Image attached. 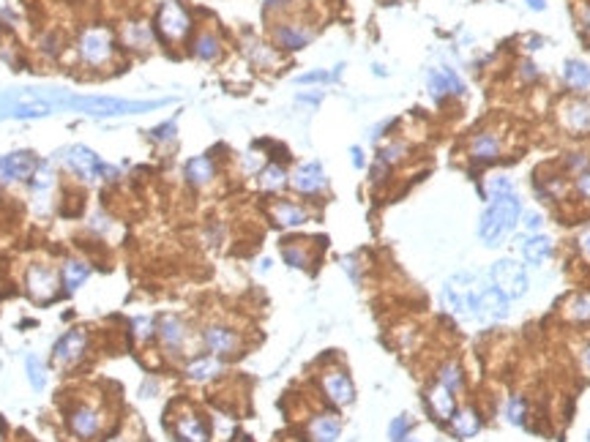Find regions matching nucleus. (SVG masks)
Returning <instances> with one entry per match:
<instances>
[{
	"mask_svg": "<svg viewBox=\"0 0 590 442\" xmlns=\"http://www.w3.org/2000/svg\"><path fill=\"white\" fill-rule=\"evenodd\" d=\"M88 96H77L66 88H8L0 93V120H33L55 112H85Z\"/></svg>",
	"mask_w": 590,
	"mask_h": 442,
	"instance_id": "nucleus-1",
	"label": "nucleus"
},
{
	"mask_svg": "<svg viewBox=\"0 0 590 442\" xmlns=\"http://www.w3.org/2000/svg\"><path fill=\"white\" fill-rule=\"evenodd\" d=\"M522 216V202L516 194L506 197H495L489 202V208L481 213L479 219V240L486 243L489 249H497L506 243V238H511Z\"/></svg>",
	"mask_w": 590,
	"mask_h": 442,
	"instance_id": "nucleus-2",
	"label": "nucleus"
},
{
	"mask_svg": "<svg viewBox=\"0 0 590 442\" xmlns=\"http://www.w3.org/2000/svg\"><path fill=\"white\" fill-rule=\"evenodd\" d=\"M481 279L479 273L473 270H462V273H454L445 284H442V306L462 322H470L476 320V303H479V293H481Z\"/></svg>",
	"mask_w": 590,
	"mask_h": 442,
	"instance_id": "nucleus-3",
	"label": "nucleus"
},
{
	"mask_svg": "<svg viewBox=\"0 0 590 442\" xmlns=\"http://www.w3.org/2000/svg\"><path fill=\"white\" fill-rule=\"evenodd\" d=\"M58 158L72 170L77 178H82V181H96V178H107V181H115L118 178V170L110 167V164H104L90 147L85 145H72L66 147L63 153H58Z\"/></svg>",
	"mask_w": 590,
	"mask_h": 442,
	"instance_id": "nucleus-4",
	"label": "nucleus"
},
{
	"mask_svg": "<svg viewBox=\"0 0 590 442\" xmlns=\"http://www.w3.org/2000/svg\"><path fill=\"white\" fill-rule=\"evenodd\" d=\"M489 281L506 295L509 300H516L527 293L530 287V279H527V268L522 262H516L511 257L497 259L492 268H489Z\"/></svg>",
	"mask_w": 590,
	"mask_h": 442,
	"instance_id": "nucleus-5",
	"label": "nucleus"
},
{
	"mask_svg": "<svg viewBox=\"0 0 590 442\" xmlns=\"http://www.w3.org/2000/svg\"><path fill=\"white\" fill-rule=\"evenodd\" d=\"M156 28L167 41H181L189 33V28H191V19L181 8L178 0H164L159 14H156Z\"/></svg>",
	"mask_w": 590,
	"mask_h": 442,
	"instance_id": "nucleus-6",
	"label": "nucleus"
},
{
	"mask_svg": "<svg viewBox=\"0 0 590 442\" xmlns=\"http://www.w3.org/2000/svg\"><path fill=\"white\" fill-rule=\"evenodd\" d=\"M506 317H509V297L500 293L492 281L484 279L479 303H476V320L479 322H500Z\"/></svg>",
	"mask_w": 590,
	"mask_h": 442,
	"instance_id": "nucleus-7",
	"label": "nucleus"
},
{
	"mask_svg": "<svg viewBox=\"0 0 590 442\" xmlns=\"http://www.w3.org/2000/svg\"><path fill=\"white\" fill-rule=\"evenodd\" d=\"M468 156H470V161L476 167H489V164L500 161V156H503V140H500V134H495L489 129L476 131L470 137V142H468Z\"/></svg>",
	"mask_w": 590,
	"mask_h": 442,
	"instance_id": "nucleus-8",
	"label": "nucleus"
},
{
	"mask_svg": "<svg viewBox=\"0 0 590 442\" xmlns=\"http://www.w3.org/2000/svg\"><path fill=\"white\" fill-rule=\"evenodd\" d=\"M79 55L82 60H88L90 66H102L112 58V36L110 31H102V28H93V31H85L82 38H79Z\"/></svg>",
	"mask_w": 590,
	"mask_h": 442,
	"instance_id": "nucleus-9",
	"label": "nucleus"
},
{
	"mask_svg": "<svg viewBox=\"0 0 590 442\" xmlns=\"http://www.w3.org/2000/svg\"><path fill=\"white\" fill-rule=\"evenodd\" d=\"M290 186H293L298 194H320L326 186H328V178H326V170L320 161H303L295 167V172L290 175Z\"/></svg>",
	"mask_w": 590,
	"mask_h": 442,
	"instance_id": "nucleus-10",
	"label": "nucleus"
},
{
	"mask_svg": "<svg viewBox=\"0 0 590 442\" xmlns=\"http://www.w3.org/2000/svg\"><path fill=\"white\" fill-rule=\"evenodd\" d=\"M426 90H429V96L435 101H445L448 96H462L465 93V82H462V76L454 72V69L442 66V69H432L429 72V76H426Z\"/></svg>",
	"mask_w": 590,
	"mask_h": 442,
	"instance_id": "nucleus-11",
	"label": "nucleus"
},
{
	"mask_svg": "<svg viewBox=\"0 0 590 442\" xmlns=\"http://www.w3.org/2000/svg\"><path fill=\"white\" fill-rule=\"evenodd\" d=\"M38 161L33 153L28 150H17L0 158V181L3 183H14V181H25L36 172Z\"/></svg>",
	"mask_w": 590,
	"mask_h": 442,
	"instance_id": "nucleus-12",
	"label": "nucleus"
},
{
	"mask_svg": "<svg viewBox=\"0 0 590 442\" xmlns=\"http://www.w3.org/2000/svg\"><path fill=\"white\" fill-rule=\"evenodd\" d=\"M323 391H326V396H328L336 407L350 404V402L356 399L353 379H350L344 371H339V368H333V371H326V374H323Z\"/></svg>",
	"mask_w": 590,
	"mask_h": 442,
	"instance_id": "nucleus-13",
	"label": "nucleus"
},
{
	"mask_svg": "<svg viewBox=\"0 0 590 442\" xmlns=\"http://www.w3.org/2000/svg\"><path fill=\"white\" fill-rule=\"evenodd\" d=\"M28 293L33 295V300L38 303H47L52 300L55 293H58V281H55V273L41 268V265H33L28 270Z\"/></svg>",
	"mask_w": 590,
	"mask_h": 442,
	"instance_id": "nucleus-14",
	"label": "nucleus"
},
{
	"mask_svg": "<svg viewBox=\"0 0 590 442\" xmlns=\"http://www.w3.org/2000/svg\"><path fill=\"white\" fill-rule=\"evenodd\" d=\"M426 404H429V412L440 420V423H448L451 418H454V412H456V402H454V393L445 388V385H432L429 391H426Z\"/></svg>",
	"mask_w": 590,
	"mask_h": 442,
	"instance_id": "nucleus-15",
	"label": "nucleus"
},
{
	"mask_svg": "<svg viewBox=\"0 0 590 442\" xmlns=\"http://www.w3.org/2000/svg\"><path fill=\"white\" fill-rule=\"evenodd\" d=\"M85 347H88V336H85V331L63 333V336L58 338V344H55V361H58V363H74V361L85 352Z\"/></svg>",
	"mask_w": 590,
	"mask_h": 442,
	"instance_id": "nucleus-16",
	"label": "nucleus"
},
{
	"mask_svg": "<svg viewBox=\"0 0 590 442\" xmlns=\"http://www.w3.org/2000/svg\"><path fill=\"white\" fill-rule=\"evenodd\" d=\"M519 254L525 259V265H541L544 259L552 254V240L547 235H525L519 243Z\"/></svg>",
	"mask_w": 590,
	"mask_h": 442,
	"instance_id": "nucleus-17",
	"label": "nucleus"
},
{
	"mask_svg": "<svg viewBox=\"0 0 590 442\" xmlns=\"http://www.w3.org/2000/svg\"><path fill=\"white\" fill-rule=\"evenodd\" d=\"M560 123L568 131H590V104L585 101H566L560 107Z\"/></svg>",
	"mask_w": 590,
	"mask_h": 442,
	"instance_id": "nucleus-18",
	"label": "nucleus"
},
{
	"mask_svg": "<svg viewBox=\"0 0 590 442\" xmlns=\"http://www.w3.org/2000/svg\"><path fill=\"white\" fill-rule=\"evenodd\" d=\"M238 344H241V338L230 331V328L211 325V328L205 331V347H208L214 355H232V352L238 350Z\"/></svg>",
	"mask_w": 590,
	"mask_h": 442,
	"instance_id": "nucleus-19",
	"label": "nucleus"
},
{
	"mask_svg": "<svg viewBox=\"0 0 590 442\" xmlns=\"http://www.w3.org/2000/svg\"><path fill=\"white\" fill-rule=\"evenodd\" d=\"M312 38H314V33H312L309 28H301V25H293V22L276 28V41H279V47H282V49H290V52L303 49Z\"/></svg>",
	"mask_w": 590,
	"mask_h": 442,
	"instance_id": "nucleus-20",
	"label": "nucleus"
},
{
	"mask_svg": "<svg viewBox=\"0 0 590 442\" xmlns=\"http://www.w3.org/2000/svg\"><path fill=\"white\" fill-rule=\"evenodd\" d=\"M451 423V432L456 434V437H476L481 432V418L479 412L473 409V407H462V409H456L454 412V418L448 420Z\"/></svg>",
	"mask_w": 590,
	"mask_h": 442,
	"instance_id": "nucleus-21",
	"label": "nucleus"
},
{
	"mask_svg": "<svg viewBox=\"0 0 590 442\" xmlns=\"http://www.w3.org/2000/svg\"><path fill=\"white\" fill-rule=\"evenodd\" d=\"M271 219L276 221L279 227H301V224H306L312 216H309V211L301 208V205H293V202H276V205H271Z\"/></svg>",
	"mask_w": 590,
	"mask_h": 442,
	"instance_id": "nucleus-22",
	"label": "nucleus"
},
{
	"mask_svg": "<svg viewBox=\"0 0 590 442\" xmlns=\"http://www.w3.org/2000/svg\"><path fill=\"white\" fill-rule=\"evenodd\" d=\"M309 434L314 437V442H336L339 440V434H342V423H339L336 415L323 412V415H317V418L309 423Z\"/></svg>",
	"mask_w": 590,
	"mask_h": 442,
	"instance_id": "nucleus-23",
	"label": "nucleus"
},
{
	"mask_svg": "<svg viewBox=\"0 0 590 442\" xmlns=\"http://www.w3.org/2000/svg\"><path fill=\"white\" fill-rule=\"evenodd\" d=\"M216 175V167L208 156H194L191 161H186V181L191 186H208Z\"/></svg>",
	"mask_w": 590,
	"mask_h": 442,
	"instance_id": "nucleus-24",
	"label": "nucleus"
},
{
	"mask_svg": "<svg viewBox=\"0 0 590 442\" xmlns=\"http://www.w3.org/2000/svg\"><path fill=\"white\" fill-rule=\"evenodd\" d=\"M175 437L181 442H208V426L197 415H186L175 423Z\"/></svg>",
	"mask_w": 590,
	"mask_h": 442,
	"instance_id": "nucleus-25",
	"label": "nucleus"
},
{
	"mask_svg": "<svg viewBox=\"0 0 590 442\" xmlns=\"http://www.w3.org/2000/svg\"><path fill=\"white\" fill-rule=\"evenodd\" d=\"M282 257H285V262L290 268H301V270H306L312 265V259H314L309 246H306V240H285L282 243Z\"/></svg>",
	"mask_w": 590,
	"mask_h": 442,
	"instance_id": "nucleus-26",
	"label": "nucleus"
},
{
	"mask_svg": "<svg viewBox=\"0 0 590 442\" xmlns=\"http://www.w3.org/2000/svg\"><path fill=\"white\" fill-rule=\"evenodd\" d=\"M563 79L574 90H588L590 88V66L585 60H566L563 63Z\"/></svg>",
	"mask_w": 590,
	"mask_h": 442,
	"instance_id": "nucleus-27",
	"label": "nucleus"
},
{
	"mask_svg": "<svg viewBox=\"0 0 590 442\" xmlns=\"http://www.w3.org/2000/svg\"><path fill=\"white\" fill-rule=\"evenodd\" d=\"M69 426H72V432L77 437L88 440V437H93L99 432V415L93 409H77L69 418Z\"/></svg>",
	"mask_w": 590,
	"mask_h": 442,
	"instance_id": "nucleus-28",
	"label": "nucleus"
},
{
	"mask_svg": "<svg viewBox=\"0 0 590 442\" xmlns=\"http://www.w3.org/2000/svg\"><path fill=\"white\" fill-rule=\"evenodd\" d=\"M257 183H260V188H262V191H268V194L282 191V188L287 186V172H285V167H282V164H268V167H262V170H260Z\"/></svg>",
	"mask_w": 590,
	"mask_h": 442,
	"instance_id": "nucleus-29",
	"label": "nucleus"
},
{
	"mask_svg": "<svg viewBox=\"0 0 590 442\" xmlns=\"http://www.w3.org/2000/svg\"><path fill=\"white\" fill-rule=\"evenodd\" d=\"M159 336H161V341H164L170 350H178L186 338L184 322H181L178 317H164L161 325H159Z\"/></svg>",
	"mask_w": 590,
	"mask_h": 442,
	"instance_id": "nucleus-30",
	"label": "nucleus"
},
{
	"mask_svg": "<svg viewBox=\"0 0 590 442\" xmlns=\"http://www.w3.org/2000/svg\"><path fill=\"white\" fill-rule=\"evenodd\" d=\"M88 276H90V268H88L85 262H79V259H69V262L63 265V284H66L69 293L79 290V287L88 281Z\"/></svg>",
	"mask_w": 590,
	"mask_h": 442,
	"instance_id": "nucleus-31",
	"label": "nucleus"
},
{
	"mask_svg": "<svg viewBox=\"0 0 590 442\" xmlns=\"http://www.w3.org/2000/svg\"><path fill=\"white\" fill-rule=\"evenodd\" d=\"M123 41H126V47L145 49V47L153 44V31H150V25H145V22H131L123 31Z\"/></svg>",
	"mask_w": 590,
	"mask_h": 442,
	"instance_id": "nucleus-32",
	"label": "nucleus"
},
{
	"mask_svg": "<svg viewBox=\"0 0 590 442\" xmlns=\"http://www.w3.org/2000/svg\"><path fill=\"white\" fill-rule=\"evenodd\" d=\"M219 371H221V363L216 358H200V361H194L191 366L186 368V374H189L194 382H208V379H214Z\"/></svg>",
	"mask_w": 590,
	"mask_h": 442,
	"instance_id": "nucleus-33",
	"label": "nucleus"
},
{
	"mask_svg": "<svg viewBox=\"0 0 590 442\" xmlns=\"http://www.w3.org/2000/svg\"><path fill=\"white\" fill-rule=\"evenodd\" d=\"M438 382L445 385L451 393L462 391V388H465V374H462V366H459L456 361H448V363L440 366V371H438Z\"/></svg>",
	"mask_w": 590,
	"mask_h": 442,
	"instance_id": "nucleus-34",
	"label": "nucleus"
},
{
	"mask_svg": "<svg viewBox=\"0 0 590 442\" xmlns=\"http://www.w3.org/2000/svg\"><path fill=\"white\" fill-rule=\"evenodd\" d=\"M194 55L200 60H216L221 55V44L214 33H200L194 38Z\"/></svg>",
	"mask_w": 590,
	"mask_h": 442,
	"instance_id": "nucleus-35",
	"label": "nucleus"
},
{
	"mask_svg": "<svg viewBox=\"0 0 590 442\" xmlns=\"http://www.w3.org/2000/svg\"><path fill=\"white\" fill-rule=\"evenodd\" d=\"M566 314L574 320V322H590V293H582L577 297L568 300L566 306Z\"/></svg>",
	"mask_w": 590,
	"mask_h": 442,
	"instance_id": "nucleus-36",
	"label": "nucleus"
},
{
	"mask_svg": "<svg viewBox=\"0 0 590 442\" xmlns=\"http://www.w3.org/2000/svg\"><path fill=\"white\" fill-rule=\"evenodd\" d=\"M25 366H28L31 388H33V391H44V388H47V371H44V363L38 361L36 355H28V358H25Z\"/></svg>",
	"mask_w": 590,
	"mask_h": 442,
	"instance_id": "nucleus-37",
	"label": "nucleus"
},
{
	"mask_svg": "<svg viewBox=\"0 0 590 442\" xmlns=\"http://www.w3.org/2000/svg\"><path fill=\"white\" fill-rule=\"evenodd\" d=\"M506 418H509L511 426H522L525 418H527V402H525L522 396H511V399L506 402Z\"/></svg>",
	"mask_w": 590,
	"mask_h": 442,
	"instance_id": "nucleus-38",
	"label": "nucleus"
},
{
	"mask_svg": "<svg viewBox=\"0 0 590 442\" xmlns=\"http://www.w3.org/2000/svg\"><path fill=\"white\" fill-rule=\"evenodd\" d=\"M486 194L495 199V197H506V194H514V181L506 178V175H495L486 181Z\"/></svg>",
	"mask_w": 590,
	"mask_h": 442,
	"instance_id": "nucleus-39",
	"label": "nucleus"
},
{
	"mask_svg": "<svg viewBox=\"0 0 590 442\" xmlns=\"http://www.w3.org/2000/svg\"><path fill=\"white\" fill-rule=\"evenodd\" d=\"M405 153H407L405 142H391V145L383 147V150L377 153V161H383L385 167H394V164H397V161H399Z\"/></svg>",
	"mask_w": 590,
	"mask_h": 442,
	"instance_id": "nucleus-40",
	"label": "nucleus"
},
{
	"mask_svg": "<svg viewBox=\"0 0 590 442\" xmlns=\"http://www.w3.org/2000/svg\"><path fill=\"white\" fill-rule=\"evenodd\" d=\"M410 426H413V420H410L407 415H399V418H394V420H391V426H388V440H391V442L405 440L407 432H410Z\"/></svg>",
	"mask_w": 590,
	"mask_h": 442,
	"instance_id": "nucleus-41",
	"label": "nucleus"
},
{
	"mask_svg": "<svg viewBox=\"0 0 590 442\" xmlns=\"http://www.w3.org/2000/svg\"><path fill=\"white\" fill-rule=\"evenodd\" d=\"M566 170L568 172H577V175L590 172V156L588 153H568L566 156Z\"/></svg>",
	"mask_w": 590,
	"mask_h": 442,
	"instance_id": "nucleus-42",
	"label": "nucleus"
},
{
	"mask_svg": "<svg viewBox=\"0 0 590 442\" xmlns=\"http://www.w3.org/2000/svg\"><path fill=\"white\" fill-rule=\"evenodd\" d=\"M519 221H522V227H525L530 235H536V232L544 227V216H541L539 211H522Z\"/></svg>",
	"mask_w": 590,
	"mask_h": 442,
	"instance_id": "nucleus-43",
	"label": "nucleus"
},
{
	"mask_svg": "<svg viewBox=\"0 0 590 442\" xmlns=\"http://www.w3.org/2000/svg\"><path fill=\"white\" fill-rule=\"evenodd\" d=\"M333 74L328 72H306L295 76V85H317V82H331Z\"/></svg>",
	"mask_w": 590,
	"mask_h": 442,
	"instance_id": "nucleus-44",
	"label": "nucleus"
},
{
	"mask_svg": "<svg viewBox=\"0 0 590 442\" xmlns=\"http://www.w3.org/2000/svg\"><path fill=\"white\" fill-rule=\"evenodd\" d=\"M49 186H52V172H49V164H38L33 188H36V191H47Z\"/></svg>",
	"mask_w": 590,
	"mask_h": 442,
	"instance_id": "nucleus-45",
	"label": "nucleus"
},
{
	"mask_svg": "<svg viewBox=\"0 0 590 442\" xmlns=\"http://www.w3.org/2000/svg\"><path fill=\"white\" fill-rule=\"evenodd\" d=\"M150 137H153L156 142H167V140H173V137H175V120H167V123L156 126V129L150 131Z\"/></svg>",
	"mask_w": 590,
	"mask_h": 442,
	"instance_id": "nucleus-46",
	"label": "nucleus"
},
{
	"mask_svg": "<svg viewBox=\"0 0 590 442\" xmlns=\"http://www.w3.org/2000/svg\"><path fill=\"white\" fill-rule=\"evenodd\" d=\"M134 328H137V336H140V338H148V336L153 333V322H150L148 317H137V320H134Z\"/></svg>",
	"mask_w": 590,
	"mask_h": 442,
	"instance_id": "nucleus-47",
	"label": "nucleus"
},
{
	"mask_svg": "<svg viewBox=\"0 0 590 442\" xmlns=\"http://www.w3.org/2000/svg\"><path fill=\"white\" fill-rule=\"evenodd\" d=\"M577 194L580 197H585V199H590V172H582L580 178H577Z\"/></svg>",
	"mask_w": 590,
	"mask_h": 442,
	"instance_id": "nucleus-48",
	"label": "nucleus"
},
{
	"mask_svg": "<svg viewBox=\"0 0 590 442\" xmlns=\"http://www.w3.org/2000/svg\"><path fill=\"white\" fill-rule=\"evenodd\" d=\"M519 69H522V76H525L527 82H533V79H539V72H536V66H533L530 60H525V63H522Z\"/></svg>",
	"mask_w": 590,
	"mask_h": 442,
	"instance_id": "nucleus-49",
	"label": "nucleus"
},
{
	"mask_svg": "<svg viewBox=\"0 0 590 442\" xmlns=\"http://www.w3.org/2000/svg\"><path fill=\"white\" fill-rule=\"evenodd\" d=\"M350 156H353V167L356 170H364V153H361V147H350Z\"/></svg>",
	"mask_w": 590,
	"mask_h": 442,
	"instance_id": "nucleus-50",
	"label": "nucleus"
},
{
	"mask_svg": "<svg viewBox=\"0 0 590 442\" xmlns=\"http://www.w3.org/2000/svg\"><path fill=\"white\" fill-rule=\"evenodd\" d=\"M344 268H347V273H350L356 281H358V268H356V259L347 257V259H344Z\"/></svg>",
	"mask_w": 590,
	"mask_h": 442,
	"instance_id": "nucleus-51",
	"label": "nucleus"
},
{
	"mask_svg": "<svg viewBox=\"0 0 590 442\" xmlns=\"http://www.w3.org/2000/svg\"><path fill=\"white\" fill-rule=\"evenodd\" d=\"M580 249H582V252H585V254L590 257V229L585 232V235H582V238H580Z\"/></svg>",
	"mask_w": 590,
	"mask_h": 442,
	"instance_id": "nucleus-52",
	"label": "nucleus"
},
{
	"mask_svg": "<svg viewBox=\"0 0 590 442\" xmlns=\"http://www.w3.org/2000/svg\"><path fill=\"white\" fill-rule=\"evenodd\" d=\"M525 3H527V6L533 8V11H544V6H547L544 0H525Z\"/></svg>",
	"mask_w": 590,
	"mask_h": 442,
	"instance_id": "nucleus-53",
	"label": "nucleus"
},
{
	"mask_svg": "<svg viewBox=\"0 0 590 442\" xmlns=\"http://www.w3.org/2000/svg\"><path fill=\"white\" fill-rule=\"evenodd\" d=\"M582 363H585V368H588V374H590V347L582 352Z\"/></svg>",
	"mask_w": 590,
	"mask_h": 442,
	"instance_id": "nucleus-54",
	"label": "nucleus"
},
{
	"mask_svg": "<svg viewBox=\"0 0 590 442\" xmlns=\"http://www.w3.org/2000/svg\"><path fill=\"white\" fill-rule=\"evenodd\" d=\"M232 442H249L246 437H238V440H232Z\"/></svg>",
	"mask_w": 590,
	"mask_h": 442,
	"instance_id": "nucleus-55",
	"label": "nucleus"
},
{
	"mask_svg": "<svg viewBox=\"0 0 590 442\" xmlns=\"http://www.w3.org/2000/svg\"><path fill=\"white\" fill-rule=\"evenodd\" d=\"M399 442H418V440H410V437H405V440H399Z\"/></svg>",
	"mask_w": 590,
	"mask_h": 442,
	"instance_id": "nucleus-56",
	"label": "nucleus"
},
{
	"mask_svg": "<svg viewBox=\"0 0 590 442\" xmlns=\"http://www.w3.org/2000/svg\"><path fill=\"white\" fill-rule=\"evenodd\" d=\"M268 3H276V0H268Z\"/></svg>",
	"mask_w": 590,
	"mask_h": 442,
	"instance_id": "nucleus-57",
	"label": "nucleus"
},
{
	"mask_svg": "<svg viewBox=\"0 0 590 442\" xmlns=\"http://www.w3.org/2000/svg\"><path fill=\"white\" fill-rule=\"evenodd\" d=\"M588 442H590V432H588Z\"/></svg>",
	"mask_w": 590,
	"mask_h": 442,
	"instance_id": "nucleus-58",
	"label": "nucleus"
}]
</instances>
